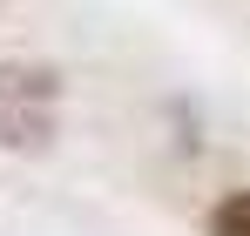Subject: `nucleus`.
<instances>
[{
	"mask_svg": "<svg viewBox=\"0 0 250 236\" xmlns=\"http://www.w3.org/2000/svg\"><path fill=\"white\" fill-rule=\"evenodd\" d=\"M61 135V75L41 61H0V149L47 156Z\"/></svg>",
	"mask_w": 250,
	"mask_h": 236,
	"instance_id": "nucleus-1",
	"label": "nucleus"
},
{
	"mask_svg": "<svg viewBox=\"0 0 250 236\" xmlns=\"http://www.w3.org/2000/svg\"><path fill=\"white\" fill-rule=\"evenodd\" d=\"M203 236H250V189H230V196L209 202Z\"/></svg>",
	"mask_w": 250,
	"mask_h": 236,
	"instance_id": "nucleus-2",
	"label": "nucleus"
}]
</instances>
